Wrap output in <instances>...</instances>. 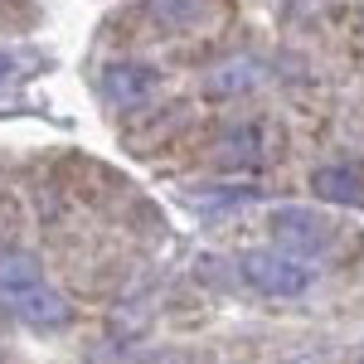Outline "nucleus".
Listing matches in <instances>:
<instances>
[{
	"label": "nucleus",
	"mask_w": 364,
	"mask_h": 364,
	"mask_svg": "<svg viewBox=\"0 0 364 364\" xmlns=\"http://www.w3.org/2000/svg\"><path fill=\"white\" fill-rule=\"evenodd\" d=\"M311 195L326 199V204H360L364 190L350 166H321V170H311Z\"/></svg>",
	"instance_id": "nucleus-6"
},
{
	"label": "nucleus",
	"mask_w": 364,
	"mask_h": 364,
	"mask_svg": "<svg viewBox=\"0 0 364 364\" xmlns=\"http://www.w3.org/2000/svg\"><path fill=\"white\" fill-rule=\"evenodd\" d=\"M252 83H257V68H252L248 58H228V63H219V68L209 73V92H214V97H233V92H248Z\"/></svg>",
	"instance_id": "nucleus-8"
},
{
	"label": "nucleus",
	"mask_w": 364,
	"mask_h": 364,
	"mask_svg": "<svg viewBox=\"0 0 364 364\" xmlns=\"http://www.w3.org/2000/svg\"><path fill=\"white\" fill-rule=\"evenodd\" d=\"M355 364H364V350H360V355H355Z\"/></svg>",
	"instance_id": "nucleus-10"
},
{
	"label": "nucleus",
	"mask_w": 364,
	"mask_h": 364,
	"mask_svg": "<svg viewBox=\"0 0 364 364\" xmlns=\"http://www.w3.org/2000/svg\"><path fill=\"white\" fill-rule=\"evenodd\" d=\"M243 277H248L252 291H262L272 301H291V296L311 291V267L296 252H282V248H248L243 252Z\"/></svg>",
	"instance_id": "nucleus-1"
},
{
	"label": "nucleus",
	"mask_w": 364,
	"mask_h": 364,
	"mask_svg": "<svg viewBox=\"0 0 364 364\" xmlns=\"http://www.w3.org/2000/svg\"><path fill=\"white\" fill-rule=\"evenodd\" d=\"M272 238L282 243V252H296V257H316V252L331 248L336 238V224L316 209H301V204H282L272 209Z\"/></svg>",
	"instance_id": "nucleus-3"
},
{
	"label": "nucleus",
	"mask_w": 364,
	"mask_h": 364,
	"mask_svg": "<svg viewBox=\"0 0 364 364\" xmlns=\"http://www.w3.org/2000/svg\"><path fill=\"white\" fill-rule=\"evenodd\" d=\"M10 311H15L25 326H34V331H58V326L73 321L68 296H63L58 287H49V282H34V287H25L20 296H10Z\"/></svg>",
	"instance_id": "nucleus-4"
},
{
	"label": "nucleus",
	"mask_w": 364,
	"mask_h": 364,
	"mask_svg": "<svg viewBox=\"0 0 364 364\" xmlns=\"http://www.w3.org/2000/svg\"><path fill=\"white\" fill-rule=\"evenodd\" d=\"M262 141H267V136H262V127L243 122V127H233V132L219 136L214 161H219V170H252V166H262V156H267Z\"/></svg>",
	"instance_id": "nucleus-5"
},
{
	"label": "nucleus",
	"mask_w": 364,
	"mask_h": 364,
	"mask_svg": "<svg viewBox=\"0 0 364 364\" xmlns=\"http://www.w3.org/2000/svg\"><path fill=\"white\" fill-rule=\"evenodd\" d=\"M34 282H44L39 257H29V252H5V257H0V296H5V301L20 296V291L34 287Z\"/></svg>",
	"instance_id": "nucleus-7"
},
{
	"label": "nucleus",
	"mask_w": 364,
	"mask_h": 364,
	"mask_svg": "<svg viewBox=\"0 0 364 364\" xmlns=\"http://www.w3.org/2000/svg\"><path fill=\"white\" fill-rule=\"evenodd\" d=\"M199 10V0H156V15H166L170 25H185Z\"/></svg>",
	"instance_id": "nucleus-9"
},
{
	"label": "nucleus",
	"mask_w": 364,
	"mask_h": 364,
	"mask_svg": "<svg viewBox=\"0 0 364 364\" xmlns=\"http://www.w3.org/2000/svg\"><path fill=\"white\" fill-rule=\"evenodd\" d=\"M161 87V68L156 63H141V58H112L97 78V97L112 107V112H136L156 97Z\"/></svg>",
	"instance_id": "nucleus-2"
}]
</instances>
